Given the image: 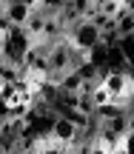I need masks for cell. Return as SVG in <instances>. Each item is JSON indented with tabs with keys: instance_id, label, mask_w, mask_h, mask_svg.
<instances>
[{
	"instance_id": "6da1fadb",
	"label": "cell",
	"mask_w": 134,
	"mask_h": 154,
	"mask_svg": "<svg viewBox=\"0 0 134 154\" xmlns=\"http://www.w3.org/2000/svg\"><path fill=\"white\" fill-rule=\"evenodd\" d=\"M100 37H103V32L91 20H77L74 26H69V40L83 51H94L100 46Z\"/></svg>"
},
{
	"instance_id": "7a4b0ae2",
	"label": "cell",
	"mask_w": 134,
	"mask_h": 154,
	"mask_svg": "<svg viewBox=\"0 0 134 154\" xmlns=\"http://www.w3.org/2000/svg\"><path fill=\"white\" fill-rule=\"evenodd\" d=\"M80 131L83 128L77 126V123H72L69 117H57L54 123H51V137H57V140H63V143H69V146H74V140L80 137Z\"/></svg>"
},
{
	"instance_id": "3957f363",
	"label": "cell",
	"mask_w": 134,
	"mask_h": 154,
	"mask_svg": "<svg viewBox=\"0 0 134 154\" xmlns=\"http://www.w3.org/2000/svg\"><path fill=\"white\" fill-rule=\"evenodd\" d=\"M32 11H34V9H29L23 0H14V3L6 6V14H9V20L14 23V26H26L29 17H32Z\"/></svg>"
},
{
	"instance_id": "277c9868",
	"label": "cell",
	"mask_w": 134,
	"mask_h": 154,
	"mask_svg": "<svg viewBox=\"0 0 134 154\" xmlns=\"http://www.w3.org/2000/svg\"><path fill=\"white\" fill-rule=\"evenodd\" d=\"M86 88V80L80 72H66L63 74V83H60V91H83Z\"/></svg>"
},
{
	"instance_id": "5b68a950",
	"label": "cell",
	"mask_w": 134,
	"mask_h": 154,
	"mask_svg": "<svg viewBox=\"0 0 134 154\" xmlns=\"http://www.w3.org/2000/svg\"><path fill=\"white\" fill-rule=\"evenodd\" d=\"M17 77H20V66H14V63H9V60H0V80L3 83H14Z\"/></svg>"
},
{
	"instance_id": "8992f818",
	"label": "cell",
	"mask_w": 134,
	"mask_h": 154,
	"mask_svg": "<svg viewBox=\"0 0 134 154\" xmlns=\"http://www.w3.org/2000/svg\"><path fill=\"white\" fill-rule=\"evenodd\" d=\"M91 100H94V106H97V109H100V106H108V103H111V91H108V88L100 83V86L91 91Z\"/></svg>"
},
{
	"instance_id": "52a82bcc",
	"label": "cell",
	"mask_w": 134,
	"mask_h": 154,
	"mask_svg": "<svg viewBox=\"0 0 134 154\" xmlns=\"http://www.w3.org/2000/svg\"><path fill=\"white\" fill-rule=\"evenodd\" d=\"M11 29H14V23L9 20V14H6V9H3V11H0V37H6Z\"/></svg>"
},
{
	"instance_id": "ba28073f",
	"label": "cell",
	"mask_w": 134,
	"mask_h": 154,
	"mask_svg": "<svg viewBox=\"0 0 134 154\" xmlns=\"http://www.w3.org/2000/svg\"><path fill=\"white\" fill-rule=\"evenodd\" d=\"M91 154H111V151H108L100 140H94V143H91Z\"/></svg>"
},
{
	"instance_id": "9c48e42d",
	"label": "cell",
	"mask_w": 134,
	"mask_h": 154,
	"mask_svg": "<svg viewBox=\"0 0 134 154\" xmlns=\"http://www.w3.org/2000/svg\"><path fill=\"white\" fill-rule=\"evenodd\" d=\"M126 149H129V154H134V131L126 137Z\"/></svg>"
},
{
	"instance_id": "30bf717a",
	"label": "cell",
	"mask_w": 134,
	"mask_h": 154,
	"mask_svg": "<svg viewBox=\"0 0 134 154\" xmlns=\"http://www.w3.org/2000/svg\"><path fill=\"white\" fill-rule=\"evenodd\" d=\"M0 60H3V37H0Z\"/></svg>"
},
{
	"instance_id": "8fae6325",
	"label": "cell",
	"mask_w": 134,
	"mask_h": 154,
	"mask_svg": "<svg viewBox=\"0 0 134 154\" xmlns=\"http://www.w3.org/2000/svg\"><path fill=\"white\" fill-rule=\"evenodd\" d=\"M0 100H3V80H0Z\"/></svg>"
}]
</instances>
